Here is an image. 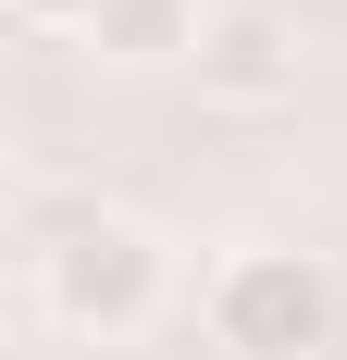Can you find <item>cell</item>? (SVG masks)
Listing matches in <instances>:
<instances>
[{"label": "cell", "instance_id": "7a4b0ae2", "mask_svg": "<svg viewBox=\"0 0 347 360\" xmlns=\"http://www.w3.org/2000/svg\"><path fill=\"white\" fill-rule=\"evenodd\" d=\"M347 323V286L322 249H236L211 274V348L223 360H322Z\"/></svg>", "mask_w": 347, "mask_h": 360}, {"label": "cell", "instance_id": "6da1fadb", "mask_svg": "<svg viewBox=\"0 0 347 360\" xmlns=\"http://www.w3.org/2000/svg\"><path fill=\"white\" fill-rule=\"evenodd\" d=\"M25 274L63 335H137L174 286V249H162V224L112 212V199H50L25 224Z\"/></svg>", "mask_w": 347, "mask_h": 360}, {"label": "cell", "instance_id": "277c9868", "mask_svg": "<svg viewBox=\"0 0 347 360\" xmlns=\"http://www.w3.org/2000/svg\"><path fill=\"white\" fill-rule=\"evenodd\" d=\"M199 37H211V0H100V13H87V50L124 63V75L199 63Z\"/></svg>", "mask_w": 347, "mask_h": 360}, {"label": "cell", "instance_id": "5b68a950", "mask_svg": "<svg viewBox=\"0 0 347 360\" xmlns=\"http://www.w3.org/2000/svg\"><path fill=\"white\" fill-rule=\"evenodd\" d=\"M13 13H25V25H63V37H87V13H100V0H13Z\"/></svg>", "mask_w": 347, "mask_h": 360}, {"label": "cell", "instance_id": "3957f363", "mask_svg": "<svg viewBox=\"0 0 347 360\" xmlns=\"http://www.w3.org/2000/svg\"><path fill=\"white\" fill-rule=\"evenodd\" d=\"M199 100H223V112H273V100H298V25L285 13H261V0H236V13H211V37H199Z\"/></svg>", "mask_w": 347, "mask_h": 360}]
</instances>
